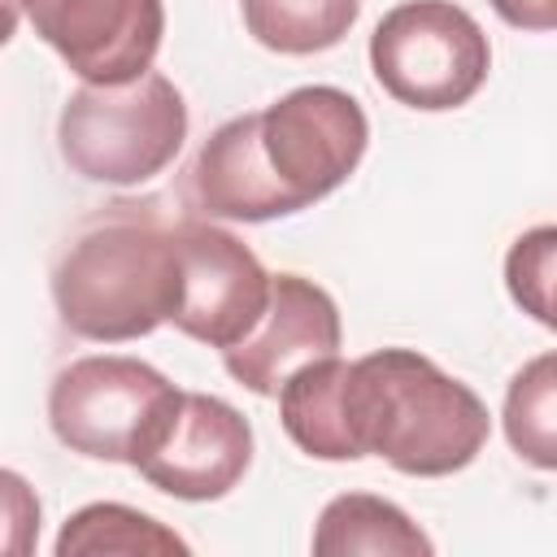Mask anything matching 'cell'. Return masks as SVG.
Masks as SVG:
<instances>
[{"mask_svg": "<svg viewBox=\"0 0 557 557\" xmlns=\"http://www.w3.org/2000/svg\"><path fill=\"white\" fill-rule=\"evenodd\" d=\"M435 544L426 531L392 500L370 496V492H344L326 500L313 527V553L318 557H352V553H374V557H426Z\"/></svg>", "mask_w": 557, "mask_h": 557, "instance_id": "obj_11", "label": "cell"}, {"mask_svg": "<svg viewBox=\"0 0 557 557\" xmlns=\"http://www.w3.org/2000/svg\"><path fill=\"white\" fill-rule=\"evenodd\" d=\"M39 518L30 479L0 466V557H30L39 544Z\"/></svg>", "mask_w": 557, "mask_h": 557, "instance_id": "obj_17", "label": "cell"}, {"mask_svg": "<svg viewBox=\"0 0 557 557\" xmlns=\"http://www.w3.org/2000/svg\"><path fill=\"white\" fill-rule=\"evenodd\" d=\"M553 270H557V226H535L513 239L505 257V283L513 305L531 313L540 326H553Z\"/></svg>", "mask_w": 557, "mask_h": 557, "instance_id": "obj_16", "label": "cell"}, {"mask_svg": "<svg viewBox=\"0 0 557 557\" xmlns=\"http://www.w3.org/2000/svg\"><path fill=\"white\" fill-rule=\"evenodd\" d=\"M248 35L283 57H309L335 48L357 13L361 0H239Z\"/></svg>", "mask_w": 557, "mask_h": 557, "instance_id": "obj_13", "label": "cell"}, {"mask_svg": "<svg viewBox=\"0 0 557 557\" xmlns=\"http://www.w3.org/2000/svg\"><path fill=\"white\" fill-rule=\"evenodd\" d=\"M339 396L352 461L383 457L413 479L466 470L492 435L479 392L413 348H379L348 361Z\"/></svg>", "mask_w": 557, "mask_h": 557, "instance_id": "obj_2", "label": "cell"}, {"mask_svg": "<svg viewBox=\"0 0 557 557\" xmlns=\"http://www.w3.org/2000/svg\"><path fill=\"white\" fill-rule=\"evenodd\" d=\"M126 466L174 500H222L252 466V426L222 396L174 387Z\"/></svg>", "mask_w": 557, "mask_h": 557, "instance_id": "obj_6", "label": "cell"}, {"mask_svg": "<svg viewBox=\"0 0 557 557\" xmlns=\"http://www.w3.org/2000/svg\"><path fill=\"white\" fill-rule=\"evenodd\" d=\"M35 35L83 83H131L152 70L165 35L161 0H22Z\"/></svg>", "mask_w": 557, "mask_h": 557, "instance_id": "obj_9", "label": "cell"}, {"mask_svg": "<svg viewBox=\"0 0 557 557\" xmlns=\"http://www.w3.org/2000/svg\"><path fill=\"white\" fill-rule=\"evenodd\" d=\"M17 22H22V0H0V48L13 39Z\"/></svg>", "mask_w": 557, "mask_h": 557, "instance_id": "obj_19", "label": "cell"}, {"mask_svg": "<svg viewBox=\"0 0 557 557\" xmlns=\"http://www.w3.org/2000/svg\"><path fill=\"white\" fill-rule=\"evenodd\" d=\"M187 139V104L183 91L157 74L144 70L131 83H83L70 91L61 122H57V148L61 161L87 178L109 187H139L157 178Z\"/></svg>", "mask_w": 557, "mask_h": 557, "instance_id": "obj_4", "label": "cell"}, {"mask_svg": "<svg viewBox=\"0 0 557 557\" xmlns=\"http://www.w3.org/2000/svg\"><path fill=\"white\" fill-rule=\"evenodd\" d=\"M505 435L509 448L535 470L557 466V357L540 352L505 387Z\"/></svg>", "mask_w": 557, "mask_h": 557, "instance_id": "obj_15", "label": "cell"}, {"mask_svg": "<svg viewBox=\"0 0 557 557\" xmlns=\"http://www.w3.org/2000/svg\"><path fill=\"white\" fill-rule=\"evenodd\" d=\"M52 305L70 335L126 344L170 322L178 305V239L157 205H109L52 265Z\"/></svg>", "mask_w": 557, "mask_h": 557, "instance_id": "obj_3", "label": "cell"}, {"mask_svg": "<svg viewBox=\"0 0 557 557\" xmlns=\"http://www.w3.org/2000/svg\"><path fill=\"white\" fill-rule=\"evenodd\" d=\"M170 392L174 383L157 366L139 357L96 352L57 370L48 387V422L70 453L126 466L144 426Z\"/></svg>", "mask_w": 557, "mask_h": 557, "instance_id": "obj_7", "label": "cell"}, {"mask_svg": "<svg viewBox=\"0 0 557 557\" xmlns=\"http://www.w3.org/2000/svg\"><path fill=\"white\" fill-rule=\"evenodd\" d=\"M344 370L348 361L331 352L292 370L274 392L287 440L318 461H352V448L344 435V396H339Z\"/></svg>", "mask_w": 557, "mask_h": 557, "instance_id": "obj_12", "label": "cell"}, {"mask_svg": "<svg viewBox=\"0 0 557 557\" xmlns=\"http://www.w3.org/2000/svg\"><path fill=\"white\" fill-rule=\"evenodd\" d=\"M100 553H122V557L187 553V540L144 509H131L117 500H96L65 518V527L57 535V557H100Z\"/></svg>", "mask_w": 557, "mask_h": 557, "instance_id": "obj_14", "label": "cell"}, {"mask_svg": "<svg viewBox=\"0 0 557 557\" xmlns=\"http://www.w3.org/2000/svg\"><path fill=\"white\" fill-rule=\"evenodd\" d=\"M370 144L357 96L309 83L257 113L222 122L196 152L183 196L200 218L270 222L300 213L348 183Z\"/></svg>", "mask_w": 557, "mask_h": 557, "instance_id": "obj_1", "label": "cell"}, {"mask_svg": "<svg viewBox=\"0 0 557 557\" xmlns=\"http://www.w3.org/2000/svg\"><path fill=\"white\" fill-rule=\"evenodd\" d=\"M500 22L518 26V30H553L557 26V0H487Z\"/></svg>", "mask_w": 557, "mask_h": 557, "instance_id": "obj_18", "label": "cell"}, {"mask_svg": "<svg viewBox=\"0 0 557 557\" xmlns=\"http://www.w3.org/2000/svg\"><path fill=\"white\" fill-rule=\"evenodd\" d=\"M339 344L344 326L331 292L305 274H270L265 309L244 331V339L222 348V366L252 396H274L292 370L339 352Z\"/></svg>", "mask_w": 557, "mask_h": 557, "instance_id": "obj_10", "label": "cell"}, {"mask_svg": "<svg viewBox=\"0 0 557 557\" xmlns=\"http://www.w3.org/2000/svg\"><path fill=\"white\" fill-rule=\"evenodd\" d=\"M178 239V305L170 322L209 348H231L244 339V331L257 322L270 296V274L257 261V252L213 226V218L187 213L174 222Z\"/></svg>", "mask_w": 557, "mask_h": 557, "instance_id": "obj_8", "label": "cell"}, {"mask_svg": "<svg viewBox=\"0 0 557 557\" xmlns=\"http://www.w3.org/2000/svg\"><path fill=\"white\" fill-rule=\"evenodd\" d=\"M370 70L396 104L444 113L487 83L492 44L453 0H400L370 35Z\"/></svg>", "mask_w": 557, "mask_h": 557, "instance_id": "obj_5", "label": "cell"}]
</instances>
